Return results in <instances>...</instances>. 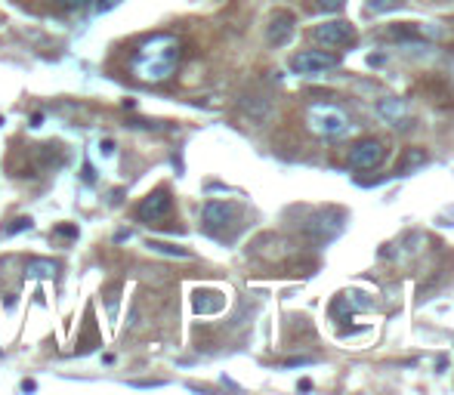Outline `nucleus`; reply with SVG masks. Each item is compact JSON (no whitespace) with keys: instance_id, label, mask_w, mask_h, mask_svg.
Masks as SVG:
<instances>
[{"instance_id":"aec40b11","label":"nucleus","mask_w":454,"mask_h":395,"mask_svg":"<svg viewBox=\"0 0 454 395\" xmlns=\"http://www.w3.org/2000/svg\"><path fill=\"white\" fill-rule=\"evenodd\" d=\"M100 148H102V155H111V148H115V142H111V139H105Z\"/></svg>"},{"instance_id":"9b49d317","label":"nucleus","mask_w":454,"mask_h":395,"mask_svg":"<svg viewBox=\"0 0 454 395\" xmlns=\"http://www.w3.org/2000/svg\"><path fill=\"white\" fill-rule=\"evenodd\" d=\"M25 272L35 275V278H53V275L59 272V266L53 260H28V266H25Z\"/></svg>"},{"instance_id":"f8f14e48","label":"nucleus","mask_w":454,"mask_h":395,"mask_svg":"<svg viewBox=\"0 0 454 395\" xmlns=\"http://www.w3.org/2000/svg\"><path fill=\"white\" fill-rule=\"evenodd\" d=\"M151 253H164V256H176V260H189V250L186 247H176V244H167V241H149L146 244Z\"/></svg>"},{"instance_id":"4be33fe9","label":"nucleus","mask_w":454,"mask_h":395,"mask_svg":"<svg viewBox=\"0 0 454 395\" xmlns=\"http://www.w3.org/2000/svg\"><path fill=\"white\" fill-rule=\"evenodd\" d=\"M0 355H3V352H0Z\"/></svg>"},{"instance_id":"f257e3e1","label":"nucleus","mask_w":454,"mask_h":395,"mask_svg":"<svg viewBox=\"0 0 454 395\" xmlns=\"http://www.w3.org/2000/svg\"><path fill=\"white\" fill-rule=\"evenodd\" d=\"M180 41L173 35H151L133 56V77L142 84H164L180 65Z\"/></svg>"},{"instance_id":"6e6552de","label":"nucleus","mask_w":454,"mask_h":395,"mask_svg":"<svg viewBox=\"0 0 454 395\" xmlns=\"http://www.w3.org/2000/svg\"><path fill=\"white\" fill-rule=\"evenodd\" d=\"M297 31V16L291 10H275L266 25V44L269 47H287Z\"/></svg>"},{"instance_id":"4468645a","label":"nucleus","mask_w":454,"mask_h":395,"mask_svg":"<svg viewBox=\"0 0 454 395\" xmlns=\"http://www.w3.org/2000/svg\"><path fill=\"white\" fill-rule=\"evenodd\" d=\"M31 226H35V220H31V216H19V220H12V226L3 229V235L10 238V235H19V232H25V229H31Z\"/></svg>"},{"instance_id":"7ed1b4c3","label":"nucleus","mask_w":454,"mask_h":395,"mask_svg":"<svg viewBox=\"0 0 454 395\" xmlns=\"http://www.w3.org/2000/svg\"><path fill=\"white\" fill-rule=\"evenodd\" d=\"M337 65H340V56L325 52V50H300L287 59V68L300 77H319V75H325V71L337 68Z\"/></svg>"},{"instance_id":"1a4fd4ad","label":"nucleus","mask_w":454,"mask_h":395,"mask_svg":"<svg viewBox=\"0 0 454 395\" xmlns=\"http://www.w3.org/2000/svg\"><path fill=\"white\" fill-rule=\"evenodd\" d=\"M377 117L384 124H390L392 130H405L408 127V102L399 96H384L377 99Z\"/></svg>"},{"instance_id":"9d476101","label":"nucleus","mask_w":454,"mask_h":395,"mask_svg":"<svg viewBox=\"0 0 454 395\" xmlns=\"http://www.w3.org/2000/svg\"><path fill=\"white\" fill-rule=\"evenodd\" d=\"M424 164H426V151H424V148H408L405 155H402V161L396 164V176L414 173V170L424 167Z\"/></svg>"},{"instance_id":"2eb2a0df","label":"nucleus","mask_w":454,"mask_h":395,"mask_svg":"<svg viewBox=\"0 0 454 395\" xmlns=\"http://www.w3.org/2000/svg\"><path fill=\"white\" fill-rule=\"evenodd\" d=\"M346 6V0H315V10L319 12H340Z\"/></svg>"},{"instance_id":"f03ea898","label":"nucleus","mask_w":454,"mask_h":395,"mask_svg":"<svg viewBox=\"0 0 454 395\" xmlns=\"http://www.w3.org/2000/svg\"><path fill=\"white\" fill-rule=\"evenodd\" d=\"M306 127L319 139H343L352 133V115L340 102H312L306 111Z\"/></svg>"},{"instance_id":"0eeeda50","label":"nucleus","mask_w":454,"mask_h":395,"mask_svg":"<svg viewBox=\"0 0 454 395\" xmlns=\"http://www.w3.org/2000/svg\"><path fill=\"white\" fill-rule=\"evenodd\" d=\"M235 222V204L229 201H207L201 207V226L207 235H223Z\"/></svg>"},{"instance_id":"20e7f679","label":"nucleus","mask_w":454,"mask_h":395,"mask_svg":"<svg viewBox=\"0 0 454 395\" xmlns=\"http://www.w3.org/2000/svg\"><path fill=\"white\" fill-rule=\"evenodd\" d=\"M312 41L321 44V47H331V50H346L355 44V28L346 19H328V22L312 28Z\"/></svg>"},{"instance_id":"a211bd4d","label":"nucleus","mask_w":454,"mask_h":395,"mask_svg":"<svg viewBox=\"0 0 454 395\" xmlns=\"http://www.w3.org/2000/svg\"><path fill=\"white\" fill-rule=\"evenodd\" d=\"M300 365H312V358H291L285 367H300Z\"/></svg>"},{"instance_id":"423d86ee","label":"nucleus","mask_w":454,"mask_h":395,"mask_svg":"<svg viewBox=\"0 0 454 395\" xmlns=\"http://www.w3.org/2000/svg\"><path fill=\"white\" fill-rule=\"evenodd\" d=\"M170 210H173V198H170V192L167 189H155V192L146 195L140 204H136V220L155 226V222H161L164 216H170Z\"/></svg>"},{"instance_id":"f3484780","label":"nucleus","mask_w":454,"mask_h":395,"mask_svg":"<svg viewBox=\"0 0 454 395\" xmlns=\"http://www.w3.org/2000/svg\"><path fill=\"white\" fill-rule=\"evenodd\" d=\"M56 235H62V238H77V226H59Z\"/></svg>"},{"instance_id":"412c9836","label":"nucleus","mask_w":454,"mask_h":395,"mask_svg":"<svg viewBox=\"0 0 454 395\" xmlns=\"http://www.w3.org/2000/svg\"><path fill=\"white\" fill-rule=\"evenodd\" d=\"M22 389L31 392V389H37V383H35V380H22Z\"/></svg>"},{"instance_id":"dca6fc26","label":"nucleus","mask_w":454,"mask_h":395,"mask_svg":"<svg viewBox=\"0 0 454 395\" xmlns=\"http://www.w3.org/2000/svg\"><path fill=\"white\" fill-rule=\"evenodd\" d=\"M62 6H68V10H84V6H90L93 0H59Z\"/></svg>"},{"instance_id":"39448f33","label":"nucleus","mask_w":454,"mask_h":395,"mask_svg":"<svg viewBox=\"0 0 454 395\" xmlns=\"http://www.w3.org/2000/svg\"><path fill=\"white\" fill-rule=\"evenodd\" d=\"M386 157V146L384 139H377V136H365V139H359L355 146L350 148V157H346V164H350L352 170H374L380 167Z\"/></svg>"},{"instance_id":"ddd939ff","label":"nucleus","mask_w":454,"mask_h":395,"mask_svg":"<svg viewBox=\"0 0 454 395\" xmlns=\"http://www.w3.org/2000/svg\"><path fill=\"white\" fill-rule=\"evenodd\" d=\"M365 6H368V12H390V10H399L402 6V0H365Z\"/></svg>"},{"instance_id":"6ab92c4d","label":"nucleus","mask_w":454,"mask_h":395,"mask_svg":"<svg viewBox=\"0 0 454 395\" xmlns=\"http://www.w3.org/2000/svg\"><path fill=\"white\" fill-rule=\"evenodd\" d=\"M84 182H93V170H90V164H84Z\"/></svg>"}]
</instances>
